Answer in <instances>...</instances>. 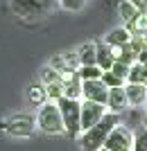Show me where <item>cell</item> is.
Segmentation results:
<instances>
[{
    "label": "cell",
    "instance_id": "12",
    "mask_svg": "<svg viewBox=\"0 0 147 151\" xmlns=\"http://www.w3.org/2000/svg\"><path fill=\"white\" fill-rule=\"evenodd\" d=\"M27 101H30V106H36V108H41L48 101V90L41 81H34L27 86Z\"/></svg>",
    "mask_w": 147,
    "mask_h": 151
},
{
    "label": "cell",
    "instance_id": "29",
    "mask_svg": "<svg viewBox=\"0 0 147 151\" xmlns=\"http://www.w3.org/2000/svg\"><path fill=\"white\" fill-rule=\"evenodd\" d=\"M97 151H109V149H104V147H102V149H97Z\"/></svg>",
    "mask_w": 147,
    "mask_h": 151
},
{
    "label": "cell",
    "instance_id": "7",
    "mask_svg": "<svg viewBox=\"0 0 147 151\" xmlns=\"http://www.w3.org/2000/svg\"><path fill=\"white\" fill-rule=\"evenodd\" d=\"M104 115H106V106L104 104H95V101H84L82 99V133L88 131L91 126H95Z\"/></svg>",
    "mask_w": 147,
    "mask_h": 151
},
{
    "label": "cell",
    "instance_id": "13",
    "mask_svg": "<svg viewBox=\"0 0 147 151\" xmlns=\"http://www.w3.org/2000/svg\"><path fill=\"white\" fill-rule=\"evenodd\" d=\"M115 57H113V52H111V47L104 41H97V57H95V65L102 72H106V70H111V65H113Z\"/></svg>",
    "mask_w": 147,
    "mask_h": 151
},
{
    "label": "cell",
    "instance_id": "19",
    "mask_svg": "<svg viewBox=\"0 0 147 151\" xmlns=\"http://www.w3.org/2000/svg\"><path fill=\"white\" fill-rule=\"evenodd\" d=\"M38 81L43 83V86H50V83L61 81V77H59V72H57L54 68H50V65H43V68L38 70Z\"/></svg>",
    "mask_w": 147,
    "mask_h": 151
},
{
    "label": "cell",
    "instance_id": "9",
    "mask_svg": "<svg viewBox=\"0 0 147 151\" xmlns=\"http://www.w3.org/2000/svg\"><path fill=\"white\" fill-rule=\"evenodd\" d=\"M129 108H145L147 104V86L145 83H125Z\"/></svg>",
    "mask_w": 147,
    "mask_h": 151
},
{
    "label": "cell",
    "instance_id": "17",
    "mask_svg": "<svg viewBox=\"0 0 147 151\" xmlns=\"http://www.w3.org/2000/svg\"><path fill=\"white\" fill-rule=\"evenodd\" d=\"M127 83H145V86H147V65H143V63H134V65L129 68Z\"/></svg>",
    "mask_w": 147,
    "mask_h": 151
},
{
    "label": "cell",
    "instance_id": "20",
    "mask_svg": "<svg viewBox=\"0 0 147 151\" xmlns=\"http://www.w3.org/2000/svg\"><path fill=\"white\" fill-rule=\"evenodd\" d=\"M102 83L111 90V88H125V83H127V81L120 79L118 75H113L111 70H106V72H102Z\"/></svg>",
    "mask_w": 147,
    "mask_h": 151
},
{
    "label": "cell",
    "instance_id": "30",
    "mask_svg": "<svg viewBox=\"0 0 147 151\" xmlns=\"http://www.w3.org/2000/svg\"><path fill=\"white\" fill-rule=\"evenodd\" d=\"M145 108H147V104H145Z\"/></svg>",
    "mask_w": 147,
    "mask_h": 151
},
{
    "label": "cell",
    "instance_id": "1",
    "mask_svg": "<svg viewBox=\"0 0 147 151\" xmlns=\"http://www.w3.org/2000/svg\"><path fill=\"white\" fill-rule=\"evenodd\" d=\"M118 124H122V115H113V113L106 111V115H104L95 126H91L88 131H84L82 135L77 138L82 151H97V149H102L104 142H106V138H109V133L113 131Z\"/></svg>",
    "mask_w": 147,
    "mask_h": 151
},
{
    "label": "cell",
    "instance_id": "18",
    "mask_svg": "<svg viewBox=\"0 0 147 151\" xmlns=\"http://www.w3.org/2000/svg\"><path fill=\"white\" fill-rule=\"evenodd\" d=\"M77 77L82 81H95V79H102V70L97 68V65H79Z\"/></svg>",
    "mask_w": 147,
    "mask_h": 151
},
{
    "label": "cell",
    "instance_id": "26",
    "mask_svg": "<svg viewBox=\"0 0 147 151\" xmlns=\"http://www.w3.org/2000/svg\"><path fill=\"white\" fill-rule=\"evenodd\" d=\"M129 68H131V65H127V63H122V61H113V65H111V72H113V75H118L120 79H125V81H127V77H129Z\"/></svg>",
    "mask_w": 147,
    "mask_h": 151
},
{
    "label": "cell",
    "instance_id": "14",
    "mask_svg": "<svg viewBox=\"0 0 147 151\" xmlns=\"http://www.w3.org/2000/svg\"><path fill=\"white\" fill-rule=\"evenodd\" d=\"M77 57H79V63L82 65H95V57H97V43L95 41H86L77 47Z\"/></svg>",
    "mask_w": 147,
    "mask_h": 151
},
{
    "label": "cell",
    "instance_id": "28",
    "mask_svg": "<svg viewBox=\"0 0 147 151\" xmlns=\"http://www.w3.org/2000/svg\"><path fill=\"white\" fill-rule=\"evenodd\" d=\"M140 129H143V131H147V111L143 113V122H140Z\"/></svg>",
    "mask_w": 147,
    "mask_h": 151
},
{
    "label": "cell",
    "instance_id": "3",
    "mask_svg": "<svg viewBox=\"0 0 147 151\" xmlns=\"http://www.w3.org/2000/svg\"><path fill=\"white\" fill-rule=\"evenodd\" d=\"M57 106H59V113H61V120H64L66 135L77 140L82 135V101L61 97L57 101Z\"/></svg>",
    "mask_w": 147,
    "mask_h": 151
},
{
    "label": "cell",
    "instance_id": "5",
    "mask_svg": "<svg viewBox=\"0 0 147 151\" xmlns=\"http://www.w3.org/2000/svg\"><path fill=\"white\" fill-rule=\"evenodd\" d=\"M57 7V0H12V9L25 20H38Z\"/></svg>",
    "mask_w": 147,
    "mask_h": 151
},
{
    "label": "cell",
    "instance_id": "27",
    "mask_svg": "<svg viewBox=\"0 0 147 151\" xmlns=\"http://www.w3.org/2000/svg\"><path fill=\"white\" fill-rule=\"evenodd\" d=\"M136 63H143V65H147V47H143L140 54H138V61Z\"/></svg>",
    "mask_w": 147,
    "mask_h": 151
},
{
    "label": "cell",
    "instance_id": "8",
    "mask_svg": "<svg viewBox=\"0 0 147 151\" xmlns=\"http://www.w3.org/2000/svg\"><path fill=\"white\" fill-rule=\"evenodd\" d=\"M82 99L84 101H95V104H104L109 99V88L102 83V79L95 81H82Z\"/></svg>",
    "mask_w": 147,
    "mask_h": 151
},
{
    "label": "cell",
    "instance_id": "10",
    "mask_svg": "<svg viewBox=\"0 0 147 151\" xmlns=\"http://www.w3.org/2000/svg\"><path fill=\"white\" fill-rule=\"evenodd\" d=\"M106 111L113 115H122L129 111V101H127V95H125V88H111L109 90Z\"/></svg>",
    "mask_w": 147,
    "mask_h": 151
},
{
    "label": "cell",
    "instance_id": "6",
    "mask_svg": "<svg viewBox=\"0 0 147 151\" xmlns=\"http://www.w3.org/2000/svg\"><path fill=\"white\" fill-rule=\"evenodd\" d=\"M134 135H136L134 129H129L125 124H118L109 133V138L104 142V149H109V151H134Z\"/></svg>",
    "mask_w": 147,
    "mask_h": 151
},
{
    "label": "cell",
    "instance_id": "24",
    "mask_svg": "<svg viewBox=\"0 0 147 151\" xmlns=\"http://www.w3.org/2000/svg\"><path fill=\"white\" fill-rule=\"evenodd\" d=\"M48 65L57 70V72H59V77H64V75H72V72H68V68H66L64 57H61V54H54V57L50 59V63H48Z\"/></svg>",
    "mask_w": 147,
    "mask_h": 151
},
{
    "label": "cell",
    "instance_id": "11",
    "mask_svg": "<svg viewBox=\"0 0 147 151\" xmlns=\"http://www.w3.org/2000/svg\"><path fill=\"white\" fill-rule=\"evenodd\" d=\"M61 86H64V97L66 99H79L82 101V79L77 77V72L61 77Z\"/></svg>",
    "mask_w": 147,
    "mask_h": 151
},
{
    "label": "cell",
    "instance_id": "4",
    "mask_svg": "<svg viewBox=\"0 0 147 151\" xmlns=\"http://www.w3.org/2000/svg\"><path fill=\"white\" fill-rule=\"evenodd\" d=\"M0 131L9 133L12 138H32L36 131V117L30 113H16L7 120H0Z\"/></svg>",
    "mask_w": 147,
    "mask_h": 151
},
{
    "label": "cell",
    "instance_id": "2",
    "mask_svg": "<svg viewBox=\"0 0 147 151\" xmlns=\"http://www.w3.org/2000/svg\"><path fill=\"white\" fill-rule=\"evenodd\" d=\"M36 129L45 135H66L64 120L59 113L57 101H45L41 108H36Z\"/></svg>",
    "mask_w": 147,
    "mask_h": 151
},
{
    "label": "cell",
    "instance_id": "23",
    "mask_svg": "<svg viewBox=\"0 0 147 151\" xmlns=\"http://www.w3.org/2000/svg\"><path fill=\"white\" fill-rule=\"evenodd\" d=\"M45 90H48V101H59L64 97V86H61V81L45 86Z\"/></svg>",
    "mask_w": 147,
    "mask_h": 151
},
{
    "label": "cell",
    "instance_id": "16",
    "mask_svg": "<svg viewBox=\"0 0 147 151\" xmlns=\"http://www.w3.org/2000/svg\"><path fill=\"white\" fill-rule=\"evenodd\" d=\"M118 14H120V18H122V23H125V27L134 25V20L138 18V9H136L129 0H120V2H118Z\"/></svg>",
    "mask_w": 147,
    "mask_h": 151
},
{
    "label": "cell",
    "instance_id": "21",
    "mask_svg": "<svg viewBox=\"0 0 147 151\" xmlns=\"http://www.w3.org/2000/svg\"><path fill=\"white\" fill-rule=\"evenodd\" d=\"M88 0H57V5L66 12H82Z\"/></svg>",
    "mask_w": 147,
    "mask_h": 151
},
{
    "label": "cell",
    "instance_id": "15",
    "mask_svg": "<svg viewBox=\"0 0 147 151\" xmlns=\"http://www.w3.org/2000/svg\"><path fill=\"white\" fill-rule=\"evenodd\" d=\"M131 41V34H129L127 27H115L111 29L106 36H104V43L109 45V47H122V45H127Z\"/></svg>",
    "mask_w": 147,
    "mask_h": 151
},
{
    "label": "cell",
    "instance_id": "22",
    "mask_svg": "<svg viewBox=\"0 0 147 151\" xmlns=\"http://www.w3.org/2000/svg\"><path fill=\"white\" fill-rule=\"evenodd\" d=\"M61 57H64V63L66 68H68V72H77L79 70V57H77V52H61Z\"/></svg>",
    "mask_w": 147,
    "mask_h": 151
},
{
    "label": "cell",
    "instance_id": "25",
    "mask_svg": "<svg viewBox=\"0 0 147 151\" xmlns=\"http://www.w3.org/2000/svg\"><path fill=\"white\" fill-rule=\"evenodd\" d=\"M134 151H147V131L138 129L134 135Z\"/></svg>",
    "mask_w": 147,
    "mask_h": 151
}]
</instances>
